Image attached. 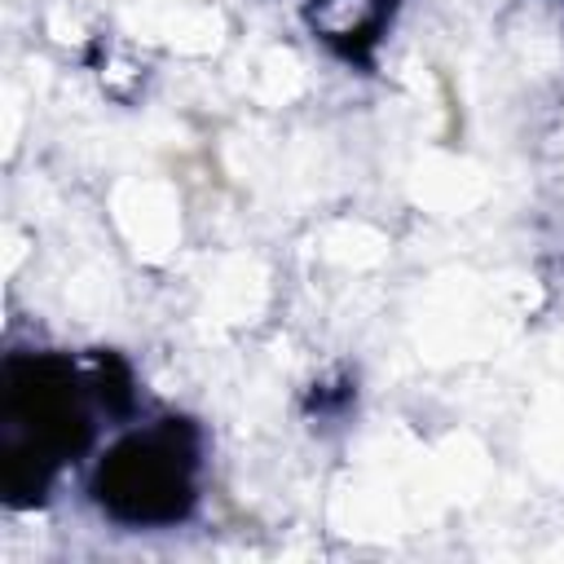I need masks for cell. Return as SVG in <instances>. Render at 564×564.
<instances>
[{
    "label": "cell",
    "instance_id": "1",
    "mask_svg": "<svg viewBox=\"0 0 564 564\" xmlns=\"http://www.w3.org/2000/svg\"><path fill=\"white\" fill-rule=\"evenodd\" d=\"M198 441L185 423H150L101 454L93 498L128 524H172L194 502Z\"/></svg>",
    "mask_w": 564,
    "mask_h": 564
}]
</instances>
